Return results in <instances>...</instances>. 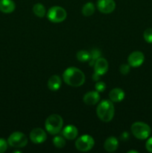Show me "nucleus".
<instances>
[{
    "label": "nucleus",
    "mask_w": 152,
    "mask_h": 153,
    "mask_svg": "<svg viewBox=\"0 0 152 153\" xmlns=\"http://www.w3.org/2000/svg\"><path fill=\"white\" fill-rule=\"evenodd\" d=\"M128 153H131V152H134V153H138V152H137V151H136V150H130V151H128Z\"/></svg>",
    "instance_id": "obj_30"
},
{
    "label": "nucleus",
    "mask_w": 152,
    "mask_h": 153,
    "mask_svg": "<svg viewBox=\"0 0 152 153\" xmlns=\"http://www.w3.org/2000/svg\"><path fill=\"white\" fill-rule=\"evenodd\" d=\"M128 138H129V134H128V133L126 132V131H125V132H123L121 134V140L125 141V140H128Z\"/></svg>",
    "instance_id": "obj_28"
},
{
    "label": "nucleus",
    "mask_w": 152,
    "mask_h": 153,
    "mask_svg": "<svg viewBox=\"0 0 152 153\" xmlns=\"http://www.w3.org/2000/svg\"><path fill=\"white\" fill-rule=\"evenodd\" d=\"M16 4L13 0H0V11L4 13H10L14 11Z\"/></svg>",
    "instance_id": "obj_15"
},
{
    "label": "nucleus",
    "mask_w": 152,
    "mask_h": 153,
    "mask_svg": "<svg viewBox=\"0 0 152 153\" xmlns=\"http://www.w3.org/2000/svg\"><path fill=\"white\" fill-rule=\"evenodd\" d=\"M63 79L68 85L73 88H77L85 82V75L80 69L71 67L63 72Z\"/></svg>",
    "instance_id": "obj_1"
},
{
    "label": "nucleus",
    "mask_w": 152,
    "mask_h": 153,
    "mask_svg": "<svg viewBox=\"0 0 152 153\" xmlns=\"http://www.w3.org/2000/svg\"><path fill=\"white\" fill-rule=\"evenodd\" d=\"M119 146V142L115 137H109L106 139L104 143V149L108 152H113L117 149Z\"/></svg>",
    "instance_id": "obj_16"
},
{
    "label": "nucleus",
    "mask_w": 152,
    "mask_h": 153,
    "mask_svg": "<svg viewBox=\"0 0 152 153\" xmlns=\"http://www.w3.org/2000/svg\"><path fill=\"white\" fill-rule=\"evenodd\" d=\"M98 117L101 121L108 123L113 120L114 117L115 108L111 100H104L100 102L96 108Z\"/></svg>",
    "instance_id": "obj_2"
},
{
    "label": "nucleus",
    "mask_w": 152,
    "mask_h": 153,
    "mask_svg": "<svg viewBox=\"0 0 152 153\" xmlns=\"http://www.w3.org/2000/svg\"><path fill=\"white\" fill-rule=\"evenodd\" d=\"M145 148L148 150V152L152 153V137L148 139V140L146 141Z\"/></svg>",
    "instance_id": "obj_27"
},
{
    "label": "nucleus",
    "mask_w": 152,
    "mask_h": 153,
    "mask_svg": "<svg viewBox=\"0 0 152 153\" xmlns=\"http://www.w3.org/2000/svg\"><path fill=\"white\" fill-rule=\"evenodd\" d=\"M83 102L87 105H94L100 101V95L98 91H89L83 96Z\"/></svg>",
    "instance_id": "obj_12"
},
{
    "label": "nucleus",
    "mask_w": 152,
    "mask_h": 153,
    "mask_svg": "<svg viewBox=\"0 0 152 153\" xmlns=\"http://www.w3.org/2000/svg\"><path fill=\"white\" fill-rule=\"evenodd\" d=\"M76 58L80 62H86L90 59V52L86 50H80L76 54Z\"/></svg>",
    "instance_id": "obj_21"
},
{
    "label": "nucleus",
    "mask_w": 152,
    "mask_h": 153,
    "mask_svg": "<svg viewBox=\"0 0 152 153\" xmlns=\"http://www.w3.org/2000/svg\"><path fill=\"white\" fill-rule=\"evenodd\" d=\"M78 134L77 128L75 126L68 125L62 131V135L67 140H75Z\"/></svg>",
    "instance_id": "obj_13"
},
{
    "label": "nucleus",
    "mask_w": 152,
    "mask_h": 153,
    "mask_svg": "<svg viewBox=\"0 0 152 153\" xmlns=\"http://www.w3.org/2000/svg\"><path fill=\"white\" fill-rule=\"evenodd\" d=\"M95 88L96 91H98V93H101L104 92L106 89V84L103 82H97L95 83Z\"/></svg>",
    "instance_id": "obj_25"
},
{
    "label": "nucleus",
    "mask_w": 152,
    "mask_h": 153,
    "mask_svg": "<svg viewBox=\"0 0 152 153\" xmlns=\"http://www.w3.org/2000/svg\"><path fill=\"white\" fill-rule=\"evenodd\" d=\"M101 51L98 50V49H93L91 50L90 52V59H89V66L91 67H93L94 64H95V61L98 59L99 58H101Z\"/></svg>",
    "instance_id": "obj_20"
},
{
    "label": "nucleus",
    "mask_w": 152,
    "mask_h": 153,
    "mask_svg": "<svg viewBox=\"0 0 152 153\" xmlns=\"http://www.w3.org/2000/svg\"><path fill=\"white\" fill-rule=\"evenodd\" d=\"M143 37L145 40L148 43H152V28H148L145 30L143 33Z\"/></svg>",
    "instance_id": "obj_23"
},
{
    "label": "nucleus",
    "mask_w": 152,
    "mask_h": 153,
    "mask_svg": "<svg viewBox=\"0 0 152 153\" xmlns=\"http://www.w3.org/2000/svg\"><path fill=\"white\" fill-rule=\"evenodd\" d=\"M7 143L11 147L16 148V149L23 148L28 143V137L24 133L20 131H15L9 136L7 138Z\"/></svg>",
    "instance_id": "obj_6"
},
{
    "label": "nucleus",
    "mask_w": 152,
    "mask_h": 153,
    "mask_svg": "<svg viewBox=\"0 0 152 153\" xmlns=\"http://www.w3.org/2000/svg\"><path fill=\"white\" fill-rule=\"evenodd\" d=\"M125 92L122 89L119 88H113L109 93V98L113 102H122L125 98Z\"/></svg>",
    "instance_id": "obj_14"
},
{
    "label": "nucleus",
    "mask_w": 152,
    "mask_h": 153,
    "mask_svg": "<svg viewBox=\"0 0 152 153\" xmlns=\"http://www.w3.org/2000/svg\"><path fill=\"white\" fill-rule=\"evenodd\" d=\"M94 73L99 76H103L108 70V62L104 58H99L94 64Z\"/></svg>",
    "instance_id": "obj_11"
},
{
    "label": "nucleus",
    "mask_w": 152,
    "mask_h": 153,
    "mask_svg": "<svg viewBox=\"0 0 152 153\" xmlns=\"http://www.w3.org/2000/svg\"><path fill=\"white\" fill-rule=\"evenodd\" d=\"M100 77H101V76H99V75L96 74V73H95L92 74V80L95 81V82H98V81H99Z\"/></svg>",
    "instance_id": "obj_29"
},
{
    "label": "nucleus",
    "mask_w": 152,
    "mask_h": 153,
    "mask_svg": "<svg viewBox=\"0 0 152 153\" xmlns=\"http://www.w3.org/2000/svg\"><path fill=\"white\" fill-rule=\"evenodd\" d=\"M131 129L133 135L139 140H145L150 136L151 132V127L143 122L134 123L131 126Z\"/></svg>",
    "instance_id": "obj_4"
},
{
    "label": "nucleus",
    "mask_w": 152,
    "mask_h": 153,
    "mask_svg": "<svg viewBox=\"0 0 152 153\" xmlns=\"http://www.w3.org/2000/svg\"><path fill=\"white\" fill-rule=\"evenodd\" d=\"M48 19L54 23L63 22L67 16V13L63 7L61 6H53L50 7L46 13Z\"/></svg>",
    "instance_id": "obj_5"
},
{
    "label": "nucleus",
    "mask_w": 152,
    "mask_h": 153,
    "mask_svg": "<svg viewBox=\"0 0 152 153\" xmlns=\"http://www.w3.org/2000/svg\"><path fill=\"white\" fill-rule=\"evenodd\" d=\"M145 55L140 51H135L130 54L128 58V64L132 67H138L143 64Z\"/></svg>",
    "instance_id": "obj_10"
},
{
    "label": "nucleus",
    "mask_w": 152,
    "mask_h": 153,
    "mask_svg": "<svg viewBox=\"0 0 152 153\" xmlns=\"http://www.w3.org/2000/svg\"><path fill=\"white\" fill-rule=\"evenodd\" d=\"M131 70V66L128 64H123L119 67V71L122 75H127Z\"/></svg>",
    "instance_id": "obj_24"
},
{
    "label": "nucleus",
    "mask_w": 152,
    "mask_h": 153,
    "mask_svg": "<svg viewBox=\"0 0 152 153\" xmlns=\"http://www.w3.org/2000/svg\"><path fill=\"white\" fill-rule=\"evenodd\" d=\"M53 144L54 146L58 149H62L65 146L66 140L63 137L61 136H55L53 138Z\"/></svg>",
    "instance_id": "obj_22"
},
{
    "label": "nucleus",
    "mask_w": 152,
    "mask_h": 153,
    "mask_svg": "<svg viewBox=\"0 0 152 153\" xmlns=\"http://www.w3.org/2000/svg\"><path fill=\"white\" fill-rule=\"evenodd\" d=\"M29 137L32 143L40 144L46 141L47 139V135H46V131L43 129L40 128H35L31 130Z\"/></svg>",
    "instance_id": "obj_8"
},
{
    "label": "nucleus",
    "mask_w": 152,
    "mask_h": 153,
    "mask_svg": "<svg viewBox=\"0 0 152 153\" xmlns=\"http://www.w3.org/2000/svg\"><path fill=\"white\" fill-rule=\"evenodd\" d=\"M82 13L84 16H90L95 13V5L92 2H86L82 7Z\"/></svg>",
    "instance_id": "obj_19"
},
{
    "label": "nucleus",
    "mask_w": 152,
    "mask_h": 153,
    "mask_svg": "<svg viewBox=\"0 0 152 153\" xmlns=\"http://www.w3.org/2000/svg\"><path fill=\"white\" fill-rule=\"evenodd\" d=\"M63 126V118L58 114H52L49 116L45 122V128L48 133L52 135L58 134Z\"/></svg>",
    "instance_id": "obj_3"
},
{
    "label": "nucleus",
    "mask_w": 152,
    "mask_h": 153,
    "mask_svg": "<svg viewBox=\"0 0 152 153\" xmlns=\"http://www.w3.org/2000/svg\"><path fill=\"white\" fill-rule=\"evenodd\" d=\"M62 85V80L58 75H54L49 78L48 81V88L52 91H56L61 88Z\"/></svg>",
    "instance_id": "obj_17"
},
{
    "label": "nucleus",
    "mask_w": 152,
    "mask_h": 153,
    "mask_svg": "<svg viewBox=\"0 0 152 153\" xmlns=\"http://www.w3.org/2000/svg\"><path fill=\"white\" fill-rule=\"evenodd\" d=\"M33 13L37 16V17L43 18L46 16V10L45 6L41 3H37L33 6Z\"/></svg>",
    "instance_id": "obj_18"
},
{
    "label": "nucleus",
    "mask_w": 152,
    "mask_h": 153,
    "mask_svg": "<svg viewBox=\"0 0 152 153\" xmlns=\"http://www.w3.org/2000/svg\"><path fill=\"white\" fill-rule=\"evenodd\" d=\"M7 146H8L7 140L4 138H0V153L5 152L7 149Z\"/></svg>",
    "instance_id": "obj_26"
},
{
    "label": "nucleus",
    "mask_w": 152,
    "mask_h": 153,
    "mask_svg": "<svg viewBox=\"0 0 152 153\" xmlns=\"http://www.w3.org/2000/svg\"><path fill=\"white\" fill-rule=\"evenodd\" d=\"M95 145V140L92 136L83 134L76 140L75 147L80 152H88L91 150Z\"/></svg>",
    "instance_id": "obj_7"
},
{
    "label": "nucleus",
    "mask_w": 152,
    "mask_h": 153,
    "mask_svg": "<svg viewBox=\"0 0 152 153\" xmlns=\"http://www.w3.org/2000/svg\"><path fill=\"white\" fill-rule=\"evenodd\" d=\"M97 8L102 13H110L116 8L114 0H98Z\"/></svg>",
    "instance_id": "obj_9"
}]
</instances>
